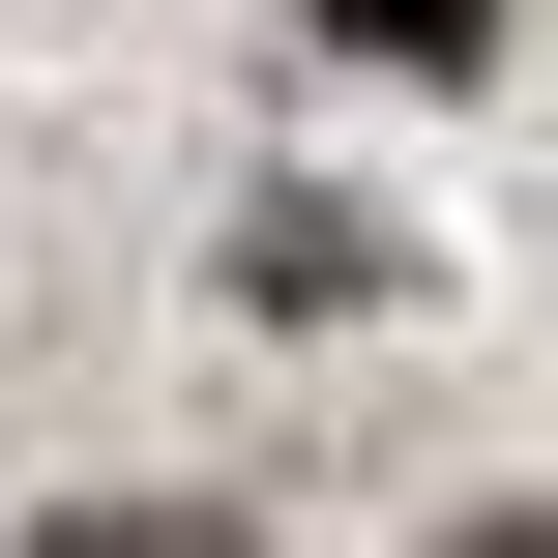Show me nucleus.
<instances>
[{
	"mask_svg": "<svg viewBox=\"0 0 558 558\" xmlns=\"http://www.w3.org/2000/svg\"><path fill=\"white\" fill-rule=\"evenodd\" d=\"M324 29H353V59H471V0H324Z\"/></svg>",
	"mask_w": 558,
	"mask_h": 558,
	"instance_id": "f257e3e1",
	"label": "nucleus"
},
{
	"mask_svg": "<svg viewBox=\"0 0 558 558\" xmlns=\"http://www.w3.org/2000/svg\"><path fill=\"white\" fill-rule=\"evenodd\" d=\"M471 558H558V530H471Z\"/></svg>",
	"mask_w": 558,
	"mask_h": 558,
	"instance_id": "f03ea898",
	"label": "nucleus"
}]
</instances>
